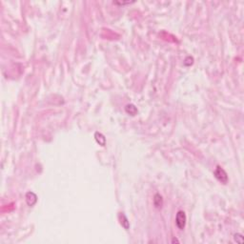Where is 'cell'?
Instances as JSON below:
<instances>
[{
  "mask_svg": "<svg viewBox=\"0 0 244 244\" xmlns=\"http://www.w3.org/2000/svg\"><path fill=\"white\" fill-rule=\"evenodd\" d=\"M154 205L155 206V208H161L162 207V205H163V198H162V197L160 196L159 194H155V197H154Z\"/></svg>",
  "mask_w": 244,
  "mask_h": 244,
  "instance_id": "277c9868",
  "label": "cell"
},
{
  "mask_svg": "<svg viewBox=\"0 0 244 244\" xmlns=\"http://www.w3.org/2000/svg\"><path fill=\"white\" fill-rule=\"evenodd\" d=\"M125 111H126L127 113H129V115H131V116H135V115H137V107H135L134 104H128L125 107Z\"/></svg>",
  "mask_w": 244,
  "mask_h": 244,
  "instance_id": "8992f818",
  "label": "cell"
},
{
  "mask_svg": "<svg viewBox=\"0 0 244 244\" xmlns=\"http://www.w3.org/2000/svg\"><path fill=\"white\" fill-rule=\"evenodd\" d=\"M95 140L97 141V143H99V145L105 146V144H106V138H105V137L102 134L96 132L95 134Z\"/></svg>",
  "mask_w": 244,
  "mask_h": 244,
  "instance_id": "5b68a950",
  "label": "cell"
},
{
  "mask_svg": "<svg viewBox=\"0 0 244 244\" xmlns=\"http://www.w3.org/2000/svg\"><path fill=\"white\" fill-rule=\"evenodd\" d=\"M26 201H27V204H28L29 206H34L36 201H37V197H36V194L35 193H32V192H29V193H27L26 194Z\"/></svg>",
  "mask_w": 244,
  "mask_h": 244,
  "instance_id": "3957f363",
  "label": "cell"
},
{
  "mask_svg": "<svg viewBox=\"0 0 244 244\" xmlns=\"http://www.w3.org/2000/svg\"><path fill=\"white\" fill-rule=\"evenodd\" d=\"M234 238H235V241H236L237 243H243V236L240 235V234H236L234 236Z\"/></svg>",
  "mask_w": 244,
  "mask_h": 244,
  "instance_id": "ba28073f",
  "label": "cell"
},
{
  "mask_svg": "<svg viewBox=\"0 0 244 244\" xmlns=\"http://www.w3.org/2000/svg\"><path fill=\"white\" fill-rule=\"evenodd\" d=\"M120 215L121 218H123V220H122L121 218H119V219H120V223H121V225H122V226H123V227H124V228H125V229H128V228H129V221H128L127 218H126V216H125V215H123V214H120V215Z\"/></svg>",
  "mask_w": 244,
  "mask_h": 244,
  "instance_id": "52a82bcc",
  "label": "cell"
},
{
  "mask_svg": "<svg viewBox=\"0 0 244 244\" xmlns=\"http://www.w3.org/2000/svg\"><path fill=\"white\" fill-rule=\"evenodd\" d=\"M214 175L216 177V179L219 180L221 183L226 184L227 181H228V176H227L226 172L224 171V169H222V167H220V166H218L215 168Z\"/></svg>",
  "mask_w": 244,
  "mask_h": 244,
  "instance_id": "6da1fadb",
  "label": "cell"
},
{
  "mask_svg": "<svg viewBox=\"0 0 244 244\" xmlns=\"http://www.w3.org/2000/svg\"><path fill=\"white\" fill-rule=\"evenodd\" d=\"M176 224L179 230H183L186 225V215L183 211H178L176 218Z\"/></svg>",
  "mask_w": 244,
  "mask_h": 244,
  "instance_id": "7a4b0ae2",
  "label": "cell"
}]
</instances>
